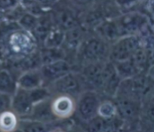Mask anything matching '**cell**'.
I'll list each match as a JSON object with an SVG mask.
<instances>
[{
  "instance_id": "7",
  "label": "cell",
  "mask_w": 154,
  "mask_h": 132,
  "mask_svg": "<svg viewBox=\"0 0 154 132\" xmlns=\"http://www.w3.org/2000/svg\"><path fill=\"white\" fill-rule=\"evenodd\" d=\"M116 108L118 116L124 120H135L141 112L139 100L125 94L116 93Z\"/></svg>"
},
{
  "instance_id": "12",
  "label": "cell",
  "mask_w": 154,
  "mask_h": 132,
  "mask_svg": "<svg viewBox=\"0 0 154 132\" xmlns=\"http://www.w3.org/2000/svg\"><path fill=\"white\" fill-rule=\"evenodd\" d=\"M25 119L33 120L44 123L55 122L58 120L51 109V98L34 105L31 113Z\"/></svg>"
},
{
  "instance_id": "4",
  "label": "cell",
  "mask_w": 154,
  "mask_h": 132,
  "mask_svg": "<svg viewBox=\"0 0 154 132\" xmlns=\"http://www.w3.org/2000/svg\"><path fill=\"white\" fill-rule=\"evenodd\" d=\"M51 93L70 95L73 97L75 94L82 93V80L75 73L70 72L59 79L54 80L47 87Z\"/></svg>"
},
{
  "instance_id": "23",
  "label": "cell",
  "mask_w": 154,
  "mask_h": 132,
  "mask_svg": "<svg viewBox=\"0 0 154 132\" xmlns=\"http://www.w3.org/2000/svg\"><path fill=\"white\" fill-rule=\"evenodd\" d=\"M87 130L88 132H101L106 123V120L96 116L92 119L87 121Z\"/></svg>"
},
{
  "instance_id": "2",
  "label": "cell",
  "mask_w": 154,
  "mask_h": 132,
  "mask_svg": "<svg viewBox=\"0 0 154 132\" xmlns=\"http://www.w3.org/2000/svg\"><path fill=\"white\" fill-rule=\"evenodd\" d=\"M87 64L108 60L110 45L98 36L84 38L78 49Z\"/></svg>"
},
{
  "instance_id": "1",
  "label": "cell",
  "mask_w": 154,
  "mask_h": 132,
  "mask_svg": "<svg viewBox=\"0 0 154 132\" xmlns=\"http://www.w3.org/2000/svg\"><path fill=\"white\" fill-rule=\"evenodd\" d=\"M37 46L30 32L17 27L0 36V57L4 64H13L35 52Z\"/></svg>"
},
{
  "instance_id": "6",
  "label": "cell",
  "mask_w": 154,
  "mask_h": 132,
  "mask_svg": "<svg viewBox=\"0 0 154 132\" xmlns=\"http://www.w3.org/2000/svg\"><path fill=\"white\" fill-rule=\"evenodd\" d=\"M51 14L54 25L57 28L67 32L79 26V19L74 10L67 6L54 8Z\"/></svg>"
},
{
  "instance_id": "15",
  "label": "cell",
  "mask_w": 154,
  "mask_h": 132,
  "mask_svg": "<svg viewBox=\"0 0 154 132\" xmlns=\"http://www.w3.org/2000/svg\"><path fill=\"white\" fill-rule=\"evenodd\" d=\"M83 32L82 29L78 26L74 28L64 32V39H63V46H66L65 47L68 49L78 50L80 45L83 41Z\"/></svg>"
},
{
  "instance_id": "3",
  "label": "cell",
  "mask_w": 154,
  "mask_h": 132,
  "mask_svg": "<svg viewBox=\"0 0 154 132\" xmlns=\"http://www.w3.org/2000/svg\"><path fill=\"white\" fill-rule=\"evenodd\" d=\"M141 46H143V45L139 35L123 36L111 44L108 60L113 64L129 60L134 51Z\"/></svg>"
},
{
  "instance_id": "8",
  "label": "cell",
  "mask_w": 154,
  "mask_h": 132,
  "mask_svg": "<svg viewBox=\"0 0 154 132\" xmlns=\"http://www.w3.org/2000/svg\"><path fill=\"white\" fill-rule=\"evenodd\" d=\"M51 109L57 120H66L76 111V101L70 95L58 94L51 98Z\"/></svg>"
},
{
  "instance_id": "20",
  "label": "cell",
  "mask_w": 154,
  "mask_h": 132,
  "mask_svg": "<svg viewBox=\"0 0 154 132\" xmlns=\"http://www.w3.org/2000/svg\"><path fill=\"white\" fill-rule=\"evenodd\" d=\"M97 116L104 120L113 119L118 116L116 103L108 100L101 101L97 108Z\"/></svg>"
},
{
  "instance_id": "26",
  "label": "cell",
  "mask_w": 154,
  "mask_h": 132,
  "mask_svg": "<svg viewBox=\"0 0 154 132\" xmlns=\"http://www.w3.org/2000/svg\"><path fill=\"white\" fill-rule=\"evenodd\" d=\"M51 132H65V131H63V130H62L55 129V130H54L53 131H51Z\"/></svg>"
},
{
  "instance_id": "27",
  "label": "cell",
  "mask_w": 154,
  "mask_h": 132,
  "mask_svg": "<svg viewBox=\"0 0 154 132\" xmlns=\"http://www.w3.org/2000/svg\"><path fill=\"white\" fill-rule=\"evenodd\" d=\"M15 132H21V131H20L19 130H17V131H15Z\"/></svg>"
},
{
  "instance_id": "24",
  "label": "cell",
  "mask_w": 154,
  "mask_h": 132,
  "mask_svg": "<svg viewBox=\"0 0 154 132\" xmlns=\"http://www.w3.org/2000/svg\"><path fill=\"white\" fill-rule=\"evenodd\" d=\"M12 96L4 93H0V115L12 109Z\"/></svg>"
},
{
  "instance_id": "5",
  "label": "cell",
  "mask_w": 154,
  "mask_h": 132,
  "mask_svg": "<svg viewBox=\"0 0 154 132\" xmlns=\"http://www.w3.org/2000/svg\"><path fill=\"white\" fill-rule=\"evenodd\" d=\"M98 95L93 91H87L79 95L76 102V112L84 121H88L97 116V108L100 104Z\"/></svg>"
},
{
  "instance_id": "13",
  "label": "cell",
  "mask_w": 154,
  "mask_h": 132,
  "mask_svg": "<svg viewBox=\"0 0 154 132\" xmlns=\"http://www.w3.org/2000/svg\"><path fill=\"white\" fill-rule=\"evenodd\" d=\"M55 122L44 123L29 119H20L18 130L21 132H51Z\"/></svg>"
},
{
  "instance_id": "14",
  "label": "cell",
  "mask_w": 154,
  "mask_h": 132,
  "mask_svg": "<svg viewBox=\"0 0 154 132\" xmlns=\"http://www.w3.org/2000/svg\"><path fill=\"white\" fill-rule=\"evenodd\" d=\"M39 55H40L42 66L45 65V64H48L55 62L57 60H63V59H65V56H66L65 50H63L62 47H42L41 50H39Z\"/></svg>"
},
{
  "instance_id": "16",
  "label": "cell",
  "mask_w": 154,
  "mask_h": 132,
  "mask_svg": "<svg viewBox=\"0 0 154 132\" xmlns=\"http://www.w3.org/2000/svg\"><path fill=\"white\" fill-rule=\"evenodd\" d=\"M16 77L8 69H0V93L13 95L17 89Z\"/></svg>"
},
{
  "instance_id": "19",
  "label": "cell",
  "mask_w": 154,
  "mask_h": 132,
  "mask_svg": "<svg viewBox=\"0 0 154 132\" xmlns=\"http://www.w3.org/2000/svg\"><path fill=\"white\" fill-rule=\"evenodd\" d=\"M63 39H64V32L62 30L54 27L51 31L49 32L46 38L45 39L42 44V47L45 48H60L62 47Z\"/></svg>"
},
{
  "instance_id": "9",
  "label": "cell",
  "mask_w": 154,
  "mask_h": 132,
  "mask_svg": "<svg viewBox=\"0 0 154 132\" xmlns=\"http://www.w3.org/2000/svg\"><path fill=\"white\" fill-rule=\"evenodd\" d=\"M34 104L32 102L29 91L17 88L12 96V109L19 119H25L30 115Z\"/></svg>"
},
{
  "instance_id": "10",
  "label": "cell",
  "mask_w": 154,
  "mask_h": 132,
  "mask_svg": "<svg viewBox=\"0 0 154 132\" xmlns=\"http://www.w3.org/2000/svg\"><path fill=\"white\" fill-rule=\"evenodd\" d=\"M40 70L44 78L45 83H51L54 80L72 72V66L68 60L63 59L41 66Z\"/></svg>"
},
{
  "instance_id": "21",
  "label": "cell",
  "mask_w": 154,
  "mask_h": 132,
  "mask_svg": "<svg viewBox=\"0 0 154 132\" xmlns=\"http://www.w3.org/2000/svg\"><path fill=\"white\" fill-rule=\"evenodd\" d=\"M39 20V17L32 15L31 13L25 12L20 17V18L17 20V24L20 27V28L24 30L26 32L32 33L35 27H36Z\"/></svg>"
},
{
  "instance_id": "17",
  "label": "cell",
  "mask_w": 154,
  "mask_h": 132,
  "mask_svg": "<svg viewBox=\"0 0 154 132\" xmlns=\"http://www.w3.org/2000/svg\"><path fill=\"white\" fill-rule=\"evenodd\" d=\"M114 65L116 70L117 74L120 77L121 81L125 79H131L140 74L131 58L123 62L114 64Z\"/></svg>"
},
{
  "instance_id": "25",
  "label": "cell",
  "mask_w": 154,
  "mask_h": 132,
  "mask_svg": "<svg viewBox=\"0 0 154 132\" xmlns=\"http://www.w3.org/2000/svg\"><path fill=\"white\" fill-rule=\"evenodd\" d=\"M3 65H4V63H3V60H2L1 57H0V69H3Z\"/></svg>"
},
{
  "instance_id": "18",
  "label": "cell",
  "mask_w": 154,
  "mask_h": 132,
  "mask_svg": "<svg viewBox=\"0 0 154 132\" xmlns=\"http://www.w3.org/2000/svg\"><path fill=\"white\" fill-rule=\"evenodd\" d=\"M19 117L13 111L0 115V132H15L18 130Z\"/></svg>"
},
{
  "instance_id": "22",
  "label": "cell",
  "mask_w": 154,
  "mask_h": 132,
  "mask_svg": "<svg viewBox=\"0 0 154 132\" xmlns=\"http://www.w3.org/2000/svg\"><path fill=\"white\" fill-rule=\"evenodd\" d=\"M123 121L120 116H116L113 119L106 120V123L101 132H120L122 128Z\"/></svg>"
},
{
  "instance_id": "11",
  "label": "cell",
  "mask_w": 154,
  "mask_h": 132,
  "mask_svg": "<svg viewBox=\"0 0 154 132\" xmlns=\"http://www.w3.org/2000/svg\"><path fill=\"white\" fill-rule=\"evenodd\" d=\"M17 87L23 90L31 91L45 86V80L41 70L33 69L20 74L16 78Z\"/></svg>"
}]
</instances>
